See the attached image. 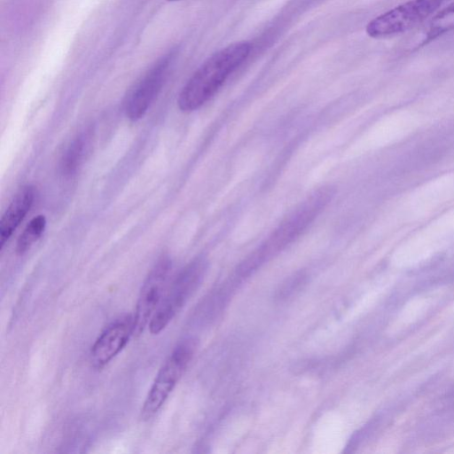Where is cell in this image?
I'll return each mask as SVG.
<instances>
[{
  "instance_id": "6da1fadb",
  "label": "cell",
  "mask_w": 454,
  "mask_h": 454,
  "mask_svg": "<svg viewBox=\"0 0 454 454\" xmlns=\"http://www.w3.org/2000/svg\"><path fill=\"white\" fill-rule=\"evenodd\" d=\"M334 194L330 186L317 189L296 207L274 230L271 235L237 270V276L246 278L272 256L295 240L317 218Z\"/></svg>"
},
{
  "instance_id": "7a4b0ae2",
  "label": "cell",
  "mask_w": 454,
  "mask_h": 454,
  "mask_svg": "<svg viewBox=\"0 0 454 454\" xmlns=\"http://www.w3.org/2000/svg\"><path fill=\"white\" fill-rule=\"evenodd\" d=\"M248 42L233 43L208 57L181 90L177 105L183 112L202 106L221 88L228 76L247 58Z\"/></svg>"
},
{
  "instance_id": "3957f363",
  "label": "cell",
  "mask_w": 454,
  "mask_h": 454,
  "mask_svg": "<svg viewBox=\"0 0 454 454\" xmlns=\"http://www.w3.org/2000/svg\"><path fill=\"white\" fill-rule=\"evenodd\" d=\"M207 269V262L199 256L184 266L166 290L164 297L149 323L153 334L163 331L183 309L201 284Z\"/></svg>"
},
{
  "instance_id": "277c9868",
  "label": "cell",
  "mask_w": 454,
  "mask_h": 454,
  "mask_svg": "<svg viewBox=\"0 0 454 454\" xmlns=\"http://www.w3.org/2000/svg\"><path fill=\"white\" fill-rule=\"evenodd\" d=\"M196 343L192 339L180 342L168 356L149 389L141 409V419L149 420L161 409L191 361Z\"/></svg>"
},
{
  "instance_id": "5b68a950",
  "label": "cell",
  "mask_w": 454,
  "mask_h": 454,
  "mask_svg": "<svg viewBox=\"0 0 454 454\" xmlns=\"http://www.w3.org/2000/svg\"><path fill=\"white\" fill-rule=\"evenodd\" d=\"M442 0H410L368 22L366 34L373 38L404 33L425 20Z\"/></svg>"
},
{
  "instance_id": "8992f818",
  "label": "cell",
  "mask_w": 454,
  "mask_h": 454,
  "mask_svg": "<svg viewBox=\"0 0 454 454\" xmlns=\"http://www.w3.org/2000/svg\"><path fill=\"white\" fill-rule=\"evenodd\" d=\"M172 262L161 255L147 274L138 294L133 317L134 335L144 332L160 306L167 290Z\"/></svg>"
},
{
  "instance_id": "52a82bcc",
  "label": "cell",
  "mask_w": 454,
  "mask_h": 454,
  "mask_svg": "<svg viewBox=\"0 0 454 454\" xmlns=\"http://www.w3.org/2000/svg\"><path fill=\"white\" fill-rule=\"evenodd\" d=\"M173 57V52L163 55L131 87L124 99V112L130 121L145 114L163 86Z\"/></svg>"
},
{
  "instance_id": "ba28073f",
  "label": "cell",
  "mask_w": 454,
  "mask_h": 454,
  "mask_svg": "<svg viewBox=\"0 0 454 454\" xmlns=\"http://www.w3.org/2000/svg\"><path fill=\"white\" fill-rule=\"evenodd\" d=\"M132 334L133 317H121L108 325L91 347L93 366L101 369L108 364L127 345Z\"/></svg>"
},
{
  "instance_id": "9c48e42d",
  "label": "cell",
  "mask_w": 454,
  "mask_h": 454,
  "mask_svg": "<svg viewBox=\"0 0 454 454\" xmlns=\"http://www.w3.org/2000/svg\"><path fill=\"white\" fill-rule=\"evenodd\" d=\"M35 196L32 185H25L14 195L0 221V247L3 249L12 233L29 212Z\"/></svg>"
},
{
  "instance_id": "30bf717a",
  "label": "cell",
  "mask_w": 454,
  "mask_h": 454,
  "mask_svg": "<svg viewBox=\"0 0 454 454\" xmlns=\"http://www.w3.org/2000/svg\"><path fill=\"white\" fill-rule=\"evenodd\" d=\"M454 29V1L438 12L419 35L418 46H422Z\"/></svg>"
},
{
  "instance_id": "8fae6325",
  "label": "cell",
  "mask_w": 454,
  "mask_h": 454,
  "mask_svg": "<svg viewBox=\"0 0 454 454\" xmlns=\"http://www.w3.org/2000/svg\"><path fill=\"white\" fill-rule=\"evenodd\" d=\"M90 133H81L68 146L61 160V170L64 175H73L83 161L89 149Z\"/></svg>"
},
{
  "instance_id": "7c38bea8",
  "label": "cell",
  "mask_w": 454,
  "mask_h": 454,
  "mask_svg": "<svg viewBox=\"0 0 454 454\" xmlns=\"http://www.w3.org/2000/svg\"><path fill=\"white\" fill-rule=\"evenodd\" d=\"M45 226L46 218L44 215H39L31 219L18 239L16 246L17 253L23 254L28 251L42 236Z\"/></svg>"
},
{
  "instance_id": "4fadbf2b",
  "label": "cell",
  "mask_w": 454,
  "mask_h": 454,
  "mask_svg": "<svg viewBox=\"0 0 454 454\" xmlns=\"http://www.w3.org/2000/svg\"><path fill=\"white\" fill-rule=\"evenodd\" d=\"M168 1H171V2H173V1H179V0H168Z\"/></svg>"
}]
</instances>
